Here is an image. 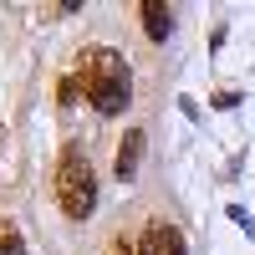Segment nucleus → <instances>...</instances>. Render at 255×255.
<instances>
[{"label": "nucleus", "instance_id": "obj_8", "mask_svg": "<svg viewBox=\"0 0 255 255\" xmlns=\"http://www.w3.org/2000/svg\"><path fill=\"white\" fill-rule=\"evenodd\" d=\"M72 97H77V77H61V82H56V102H61V108H67Z\"/></svg>", "mask_w": 255, "mask_h": 255}, {"label": "nucleus", "instance_id": "obj_3", "mask_svg": "<svg viewBox=\"0 0 255 255\" xmlns=\"http://www.w3.org/2000/svg\"><path fill=\"white\" fill-rule=\"evenodd\" d=\"M143 255H184V235L168 220H148L143 225Z\"/></svg>", "mask_w": 255, "mask_h": 255}, {"label": "nucleus", "instance_id": "obj_6", "mask_svg": "<svg viewBox=\"0 0 255 255\" xmlns=\"http://www.w3.org/2000/svg\"><path fill=\"white\" fill-rule=\"evenodd\" d=\"M0 255H26V240H20V230L0 215Z\"/></svg>", "mask_w": 255, "mask_h": 255}, {"label": "nucleus", "instance_id": "obj_4", "mask_svg": "<svg viewBox=\"0 0 255 255\" xmlns=\"http://www.w3.org/2000/svg\"><path fill=\"white\" fill-rule=\"evenodd\" d=\"M143 143H148V133H143V128H128V133H123L118 153H113V168H118V179H123V184L138 174V163H143Z\"/></svg>", "mask_w": 255, "mask_h": 255}, {"label": "nucleus", "instance_id": "obj_1", "mask_svg": "<svg viewBox=\"0 0 255 255\" xmlns=\"http://www.w3.org/2000/svg\"><path fill=\"white\" fill-rule=\"evenodd\" d=\"M77 82L102 118H118L133 102V72H128V61L113 46H82L77 51Z\"/></svg>", "mask_w": 255, "mask_h": 255}, {"label": "nucleus", "instance_id": "obj_7", "mask_svg": "<svg viewBox=\"0 0 255 255\" xmlns=\"http://www.w3.org/2000/svg\"><path fill=\"white\" fill-rule=\"evenodd\" d=\"M108 255H143V245L128 240V235H113V240H108Z\"/></svg>", "mask_w": 255, "mask_h": 255}, {"label": "nucleus", "instance_id": "obj_2", "mask_svg": "<svg viewBox=\"0 0 255 255\" xmlns=\"http://www.w3.org/2000/svg\"><path fill=\"white\" fill-rule=\"evenodd\" d=\"M56 204H61V215L67 220H87L92 209H97V174H92V158H87V148L82 143H67L56 153Z\"/></svg>", "mask_w": 255, "mask_h": 255}, {"label": "nucleus", "instance_id": "obj_5", "mask_svg": "<svg viewBox=\"0 0 255 255\" xmlns=\"http://www.w3.org/2000/svg\"><path fill=\"white\" fill-rule=\"evenodd\" d=\"M138 15H143V31H148V41H163L168 31H174V10H168L163 0H138Z\"/></svg>", "mask_w": 255, "mask_h": 255}]
</instances>
